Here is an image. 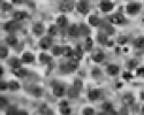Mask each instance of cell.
<instances>
[{
  "label": "cell",
  "instance_id": "obj_31",
  "mask_svg": "<svg viewBox=\"0 0 144 115\" xmlns=\"http://www.w3.org/2000/svg\"><path fill=\"white\" fill-rule=\"evenodd\" d=\"M52 53H53V55H55V57L62 54V47H60V46H54L53 50H52Z\"/></svg>",
  "mask_w": 144,
  "mask_h": 115
},
{
  "label": "cell",
  "instance_id": "obj_36",
  "mask_svg": "<svg viewBox=\"0 0 144 115\" xmlns=\"http://www.w3.org/2000/svg\"><path fill=\"white\" fill-rule=\"evenodd\" d=\"M57 32H58V28H57L55 25L50 26V29H49V35L50 36H55Z\"/></svg>",
  "mask_w": 144,
  "mask_h": 115
},
{
  "label": "cell",
  "instance_id": "obj_43",
  "mask_svg": "<svg viewBox=\"0 0 144 115\" xmlns=\"http://www.w3.org/2000/svg\"><path fill=\"white\" fill-rule=\"evenodd\" d=\"M137 76L144 77V68H140V69H137Z\"/></svg>",
  "mask_w": 144,
  "mask_h": 115
},
{
  "label": "cell",
  "instance_id": "obj_17",
  "mask_svg": "<svg viewBox=\"0 0 144 115\" xmlns=\"http://www.w3.org/2000/svg\"><path fill=\"white\" fill-rule=\"evenodd\" d=\"M57 23H58V26H60V28H63V26L67 25V17L65 15L58 16V19H57Z\"/></svg>",
  "mask_w": 144,
  "mask_h": 115
},
{
  "label": "cell",
  "instance_id": "obj_4",
  "mask_svg": "<svg viewBox=\"0 0 144 115\" xmlns=\"http://www.w3.org/2000/svg\"><path fill=\"white\" fill-rule=\"evenodd\" d=\"M141 11V5L140 4H130V5H128L127 6V12L129 14H137L138 12Z\"/></svg>",
  "mask_w": 144,
  "mask_h": 115
},
{
  "label": "cell",
  "instance_id": "obj_51",
  "mask_svg": "<svg viewBox=\"0 0 144 115\" xmlns=\"http://www.w3.org/2000/svg\"><path fill=\"white\" fill-rule=\"evenodd\" d=\"M141 96H142V99H144V93H142Z\"/></svg>",
  "mask_w": 144,
  "mask_h": 115
},
{
  "label": "cell",
  "instance_id": "obj_12",
  "mask_svg": "<svg viewBox=\"0 0 144 115\" xmlns=\"http://www.w3.org/2000/svg\"><path fill=\"white\" fill-rule=\"evenodd\" d=\"M53 94L55 97H61L65 94V87L61 85H54L53 87Z\"/></svg>",
  "mask_w": 144,
  "mask_h": 115
},
{
  "label": "cell",
  "instance_id": "obj_7",
  "mask_svg": "<svg viewBox=\"0 0 144 115\" xmlns=\"http://www.w3.org/2000/svg\"><path fill=\"white\" fill-rule=\"evenodd\" d=\"M76 7H77V11L82 14H86L89 12V6L86 4V1H80Z\"/></svg>",
  "mask_w": 144,
  "mask_h": 115
},
{
  "label": "cell",
  "instance_id": "obj_39",
  "mask_svg": "<svg viewBox=\"0 0 144 115\" xmlns=\"http://www.w3.org/2000/svg\"><path fill=\"white\" fill-rule=\"evenodd\" d=\"M74 86H75L76 89L81 90L82 87H83V83H82L81 79H75V81H74Z\"/></svg>",
  "mask_w": 144,
  "mask_h": 115
},
{
  "label": "cell",
  "instance_id": "obj_37",
  "mask_svg": "<svg viewBox=\"0 0 144 115\" xmlns=\"http://www.w3.org/2000/svg\"><path fill=\"white\" fill-rule=\"evenodd\" d=\"M98 41L101 44H106V41H107V37H106V35H104V33H99L98 35Z\"/></svg>",
  "mask_w": 144,
  "mask_h": 115
},
{
  "label": "cell",
  "instance_id": "obj_21",
  "mask_svg": "<svg viewBox=\"0 0 144 115\" xmlns=\"http://www.w3.org/2000/svg\"><path fill=\"white\" fill-rule=\"evenodd\" d=\"M89 23H90L92 26H98L99 24H100V20L98 19V16L92 15V16L89 17Z\"/></svg>",
  "mask_w": 144,
  "mask_h": 115
},
{
  "label": "cell",
  "instance_id": "obj_47",
  "mask_svg": "<svg viewBox=\"0 0 144 115\" xmlns=\"http://www.w3.org/2000/svg\"><path fill=\"white\" fill-rule=\"evenodd\" d=\"M7 104V101H6V99H5V98H2L1 97V99H0V105H1V106H5V105Z\"/></svg>",
  "mask_w": 144,
  "mask_h": 115
},
{
  "label": "cell",
  "instance_id": "obj_8",
  "mask_svg": "<svg viewBox=\"0 0 144 115\" xmlns=\"http://www.w3.org/2000/svg\"><path fill=\"white\" fill-rule=\"evenodd\" d=\"M92 59L95 62H101V61L105 59V54H104L101 51L99 50H96V52L92 54Z\"/></svg>",
  "mask_w": 144,
  "mask_h": 115
},
{
  "label": "cell",
  "instance_id": "obj_24",
  "mask_svg": "<svg viewBox=\"0 0 144 115\" xmlns=\"http://www.w3.org/2000/svg\"><path fill=\"white\" fill-rule=\"evenodd\" d=\"M8 63H9V65H11L13 68H19V67H21V60H19V59H16V58L11 59Z\"/></svg>",
  "mask_w": 144,
  "mask_h": 115
},
{
  "label": "cell",
  "instance_id": "obj_11",
  "mask_svg": "<svg viewBox=\"0 0 144 115\" xmlns=\"http://www.w3.org/2000/svg\"><path fill=\"white\" fill-rule=\"evenodd\" d=\"M134 96L133 94H130V93H127V94H125V96L122 97V104L123 105H126V106H129V105H131L134 102Z\"/></svg>",
  "mask_w": 144,
  "mask_h": 115
},
{
  "label": "cell",
  "instance_id": "obj_9",
  "mask_svg": "<svg viewBox=\"0 0 144 115\" xmlns=\"http://www.w3.org/2000/svg\"><path fill=\"white\" fill-rule=\"evenodd\" d=\"M113 7H114V5L112 4V2H110V1H101L100 2V9L103 12H110V11H112Z\"/></svg>",
  "mask_w": 144,
  "mask_h": 115
},
{
  "label": "cell",
  "instance_id": "obj_35",
  "mask_svg": "<svg viewBox=\"0 0 144 115\" xmlns=\"http://www.w3.org/2000/svg\"><path fill=\"white\" fill-rule=\"evenodd\" d=\"M7 55H8V51H7L6 47H4V46H1L0 47V58H6Z\"/></svg>",
  "mask_w": 144,
  "mask_h": 115
},
{
  "label": "cell",
  "instance_id": "obj_13",
  "mask_svg": "<svg viewBox=\"0 0 144 115\" xmlns=\"http://www.w3.org/2000/svg\"><path fill=\"white\" fill-rule=\"evenodd\" d=\"M119 72H120V69H119V67L115 66V65H110L107 67V73L111 75V76H115V75H118Z\"/></svg>",
  "mask_w": 144,
  "mask_h": 115
},
{
  "label": "cell",
  "instance_id": "obj_32",
  "mask_svg": "<svg viewBox=\"0 0 144 115\" xmlns=\"http://www.w3.org/2000/svg\"><path fill=\"white\" fill-rule=\"evenodd\" d=\"M101 108L104 109V111H107V112H111L113 109V105L111 104V102H104L103 105H101Z\"/></svg>",
  "mask_w": 144,
  "mask_h": 115
},
{
  "label": "cell",
  "instance_id": "obj_16",
  "mask_svg": "<svg viewBox=\"0 0 144 115\" xmlns=\"http://www.w3.org/2000/svg\"><path fill=\"white\" fill-rule=\"evenodd\" d=\"M60 112L62 114H69L70 113V108L68 107V102L67 101H61L60 102Z\"/></svg>",
  "mask_w": 144,
  "mask_h": 115
},
{
  "label": "cell",
  "instance_id": "obj_48",
  "mask_svg": "<svg viewBox=\"0 0 144 115\" xmlns=\"http://www.w3.org/2000/svg\"><path fill=\"white\" fill-rule=\"evenodd\" d=\"M13 2H15V4H21L22 2V0H12Z\"/></svg>",
  "mask_w": 144,
  "mask_h": 115
},
{
  "label": "cell",
  "instance_id": "obj_20",
  "mask_svg": "<svg viewBox=\"0 0 144 115\" xmlns=\"http://www.w3.org/2000/svg\"><path fill=\"white\" fill-rule=\"evenodd\" d=\"M68 96L70 98H77L78 97V89H76L75 86L74 87H69L68 91H67Z\"/></svg>",
  "mask_w": 144,
  "mask_h": 115
},
{
  "label": "cell",
  "instance_id": "obj_25",
  "mask_svg": "<svg viewBox=\"0 0 144 115\" xmlns=\"http://www.w3.org/2000/svg\"><path fill=\"white\" fill-rule=\"evenodd\" d=\"M73 52H74V51L71 50V47H69V46H66V47H62V54H63L66 58L71 57V55H73Z\"/></svg>",
  "mask_w": 144,
  "mask_h": 115
},
{
  "label": "cell",
  "instance_id": "obj_5",
  "mask_svg": "<svg viewBox=\"0 0 144 115\" xmlns=\"http://www.w3.org/2000/svg\"><path fill=\"white\" fill-rule=\"evenodd\" d=\"M51 44H52V40H51V38L49 37H44V38H42V40L39 41V46H41L43 50H47V48L51 46Z\"/></svg>",
  "mask_w": 144,
  "mask_h": 115
},
{
  "label": "cell",
  "instance_id": "obj_15",
  "mask_svg": "<svg viewBox=\"0 0 144 115\" xmlns=\"http://www.w3.org/2000/svg\"><path fill=\"white\" fill-rule=\"evenodd\" d=\"M17 28V23L15 21H9V22H6L4 25V29L5 30H8V31H12L14 29Z\"/></svg>",
  "mask_w": 144,
  "mask_h": 115
},
{
  "label": "cell",
  "instance_id": "obj_38",
  "mask_svg": "<svg viewBox=\"0 0 144 115\" xmlns=\"http://www.w3.org/2000/svg\"><path fill=\"white\" fill-rule=\"evenodd\" d=\"M31 92L35 94V96L39 97V96H41V94H42V89H41V87L34 86V87H32V89H31Z\"/></svg>",
  "mask_w": 144,
  "mask_h": 115
},
{
  "label": "cell",
  "instance_id": "obj_28",
  "mask_svg": "<svg viewBox=\"0 0 144 115\" xmlns=\"http://www.w3.org/2000/svg\"><path fill=\"white\" fill-rule=\"evenodd\" d=\"M92 46H93V41L91 38H86L85 40V51L86 52H89V51L92 50Z\"/></svg>",
  "mask_w": 144,
  "mask_h": 115
},
{
  "label": "cell",
  "instance_id": "obj_40",
  "mask_svg": "<svg viewBox=\"0 0 144 115\" xmlns=\"http://www.w3.org/2000/svg\"><path fill=\"white\" fill-rule=\"evenodd\" d=\"M39 112H41V113H43V114H49V113H52V112L50 111V109L46 108V105H43V106H42V108L39 109Z\"/></svg>",
  "mask_w": 144,
  "mask_h": 115
},
{
  "label": "cell",
  "instance_id": "obj_44",
  "mask_svg": "<svg viewBox=\"0 0 144 115\" xmlns=\"http://www.w3.org/2000/svg\"><path fill=\"white\" fill-rule=\"evenodd\" d=\"M119 44H121V45H123V44L127 43V37H120L119 38Z\"/></svg>",
  "mask_w": 144,
  "mask_h": 115
},
{
  "label": "cell",
  "instance_id": "obj_19",
  "mask_svg": "<svg viewBox=\"0 0 144 115\" xmlns=\"http://www.w3.org/2000/svg\"><path fill=\"white\" fill-rule=\"evenodd\" d=\"M34 60H35V57L31 53H24L23 57H22V61H23V62H27V63H30Z\"/></svg>",
  "mask_w": 144,
  "mask_h": 115
},
{
  "label": "cell",
  "instance_id": "obj_6",
  "mask_svg": "<svg viewBox=\"0 0 144 115\" xmlns=\"http://www.w3.org/2000/svg\"><path fill=\"white\" fill-rule=\"evenodd\" d=\"M32 31L35 32V35H36V36L42 35V33L44 32V25H43V23H41V22H37V23H35L34 28H32Z\"/></svg>",
  "mask_w": 144,
  "mask_h": 115
},
{
  "label": "cell",
  "instance_id": "obj_33",
  "mask_svg": "<svg viewBox=\"0 0 144 115\" xmlns=\"http://www.w3.org/2000/svg\"><path fill=\"white\" fill-rule=\"evenodd\" d=\"M135 46L136 47H143L144 46V37H140V38H137L135 40Z\"/></svg>",
  "mask_w": 144,
  "mask_h": 115
},
{
  "label": "cell",
  "instance_id": "obj_50",
  "mask_svg": "<svg viewBox=\"0 0 144 115\" xmlns=\"http://www.w3.org/2000/svg\"><path fill=\"white\" fill-rule=\"evenodd\" d=\"M142 113H143V114H144V106H143V107H142Z\"/></svg>",
  "mask_w": 144,
  "mask_h": 115
},
{
  "label": "cell",
  "instance_id": "obj_52",
  "mask_svg": "<svg viewBox=\"0 0 144 115\" xmlns=\"http://www.w3.org/2000/svg\"><path fill=\"white\" fill-rule=\"evenodd\" d=\"M81 1H86V0H81Z\"/></svg>",
  "mask_w": 144,
  "mask_h": 115
},
{
  "label": "cell",
  "instance_id": "obj_14",
  "mask_svg": "<svg viewBox=\"0 0 144 115\" xmlns=\"http://www.w3.org/2000/svg\"><path fill=\"white\" fill-rule=\"evenodd\" d=\"M100 96H101V93L99 90H91L89 92V99L90 100H97L100 98Z\"/></svg>",
  "mask_w": 144,
  "mask_h": 115
},
{
  "label": "cell",
  "instance_id": "obj_45",
  "mask_svg": "<svg viewBox=\"0 0 144 115\" xmlns=\"http://www.w3.org/2000/svg\"><path fill=\"white\" fill-rule=\"evenodd\" d=\"M7 87H8V85H7L5 82H1V83H0V89H1V91H4V90H6Z\"/></svg>",
  "mask_w": 144,
  "mask_h": 115
},
{
  "label": "cell",
  "instance_id": "obj_18",
  "mask_svg": "<svg viewBox=\"0 0 144 115\" xmlns=\"http://www.w3.org/2000/svg\"><path fill=\"white\" fill-rule=\"evenodd\" d=\"M13 17L15 21H21V20L27 17V13L26 12H15V13L13 14Z\"/></svg>",
  "mask_w": 144,
  "mask_h": 115
},
{
  "label": "cell",
  "instance_id": "obj_23",
  "mask_svg": "<svg viewBox=\"0 0 144 115\" xmlns=\"http://www.w3.org/2000/svg\"><path fill=\"white\" fill-rule=\"evenodd\" d=\"M71 58H73V60H76V61L81 60V58H82V51H81L80 46L77 47V50H75L73 52V55H71Z\"/></svg>",
  "mask_w": 144,
  "mask_h": 115
},
{
  "label": "cell",
  "instance_id": "obj_46",
  "mask_svg": "<svg viewBox=\"0 0 144 115\" xmlns=\"http://www.w3.org/2000/svg\"><path fill=\"white\" fill-rule=\"evenodd\" d=\"M123 77L126 78V79H130L131 77H133V75L130 74V73H128V72H126V73H123Z\"/></svg>",
  "mask_w": 144,
  "mask_h": 115
},
{
  "label": "cell",
  "instance_id": "obj_22",
  "mask_svg": "<svg viewBox=\"0 0 144 115\" xmlns=\"http://www.w3.org/2000/svg\"><path fill=\"white\" fill-rule=\"evenodd\" d=\"M67 67H68V69L70 70V72H73V70L77 69V68H78V61H76V60L69 61V62L67 63Z\"/></svg>",
  "mask_w": 144,
  "mask_h": 115
},
{
  "label": "cell",
  "instance_id": "obj_42",
  "mask_svg": "<svg viewBox=\"0 0 144 115\" xmlns=\"http://www.w3.org/2000/svg\"><path fill=\"white\" fill-rule=\"evenodd\" d=\"M93 113H95V111H93L92 108H85L83 111V114L84 115H92Z\"/></svg>",
  "mask_w": 144,
  "mask_h": 115
},
{
  "label": "cell",
  "instance_id": "obj_34",
  "mask_svg": "<svg viewBox=\"0 0 144 115\" xmlns=\"http://www.w3.org/2000/svg\"><path fill=\"white\" fill-rule=\"evenodd\" d=\"M137 65H138L137 60H129L128 62H127V67L130 68V69H133V68L137 67Z\"/></svg>",
  "mask_w": 144,
  "mask_h": 115
},
{
  "label": "cell",
  "instance_id": "obj_2",
  "mask_svg": "<svg viewBox=\"0 0 144 115\" xmlns=\"http://www.w3.org/2000/svg\"><path fill=\"white\" fill-rule=\"evenodd\" d=\"M111 23L113 24H122L125 23V16L122 15V14H113V15H111L110 17H108Z\"/></svg>",
  "mask_w": 144,
  "mask_h": 115
},
{
  "label": "cell",
  "instance_id": "obj_49",
  "mask_svg": "<svg viewBox=\"0 0 144 115\" xmlns=\"http://www.w3.org/2000/svg\"><path fill=\"white\" fill-rule=\"evenodd\" d=\"M2 73H4V70H2V67L0 68V75H2Z\"/></svg>",
  "mask_w": 144,
  "mask_h": 115
},
{
  "label": "cell",
  "instance_id": "obj_26",
  "mask_svg": "<svg viewBox=\"0 0 144 115\" xmlns=\"http://www.w3.org/2000/svg\"><path fill=\"white\" fill-rule=\"evenodd\" d=\"M80 33L82 36H88L89 33H90V29L86 25H84V24H81L80 25Z\"/></svg>",
  "mask_w": 144,
  "mask_h": 115
},
{
  "label": "cell",
  "instance_id": "obj_10",
  "mask_svg": "<svg viewBox=\"0 0 144 115\" xmlns=\"http://www.w3.org/2000/svg\"><path fill=\"white\" fill-rule=\"evenodd\" d=\"M13 73H14V75H15V76L20 77V78H23L24 76H27V74H28L27 69H23V68H21V67H19V68H14Z\"/></svg>",
  "mask_w": 144,
  "mask_h": 115
},
{
  "label": "cell",
  "instance_id": "obj_30",
  "mask_svg": "<svg viewBox=\"0 0 144 115\" xmlns=\"http://www.w3.org/2000/svg\"><path fill=\"white\" fill-rule=\"evenodd\" d=\"M6 41L8 43V45H11V46H15L17 44V39H16V37H14V36H9V37H7Z\"/></svg>",
  "mask_w": 144,
  "mask_h": 115
},
{
  "label": "cell",
  "instance_id": "obj_27",
  "mask_svg": "<svg viewBox=\"0 0 144 115\" xmlns=\"http://www.w3.org/2000/svg\"><path fill=\"white\" fill-rule=\"evenodd\" d=\"M8 87L12 90V91H16V90L20 89V84L17 82H15V81H11L8 84Z\"/></svg>",
  "mask_w": 144,
  "mask_h": 115
},
{
  "label": "cell",
  "instance_id": "obj_41",
  "mask_svg": "<svg viewBox=\"0 0 144 115\" xmlns=\"http://www.w3.org/2000/svg\"><path fill=\"white\" fill-rule=\"evenodd\" d=\"M1 8H2V11H11V9H12V5L5 2V4L1 5Z\"/></svg>",
  "mask_w": 144,
  "mask_h": 115
},
{
  "label": "cell",
  "instance_id": "obj_3",
  "mask_svg": "<svg viewBox=\"0 0 144 115\" xmlns=\"http://www.w3.org/2000/svg\"><path fill=\"white\" fill-rule=\"evenodd\" d=\"M68 35L70 36V37H77V36H80V26H77L76 24H73V25H70L68 28Z\"/></svg>",
  "mask_w": 144,
  "mask_h": 115
},
{
  "label": "cell",
  "instance_id": "obj_1",
  "mask_svg": "<svg viewBox=\"0 0 144 115\" xmlns=\"http://www.w3.org/2000/svg\"><path fill=\"white\" fill-rule=\"evenodd\" d=\"M74 8V4L71 0H63L60 5H59V9L62 12H70Z\"/></svg>",
  "mask_w": 144,
  "mask_h": 115
},
{
  "label": "cell",
  "instance_id": "obj_29",
  "mask_svg": "<svg viewBox=\"0 0 144 115\" xmlns=\"http://www.w3.org/2000/svg\"><path fill=\"white\" fill-rule=\"evenodd\" d=\"M39 60H41L43 63H50L52 59H51V57H49V55H46V54H44V53H42V54L39 55Z\"/></svg>",
  "mask_w": 144,
  "mask_h": 115
}]
</instances>
